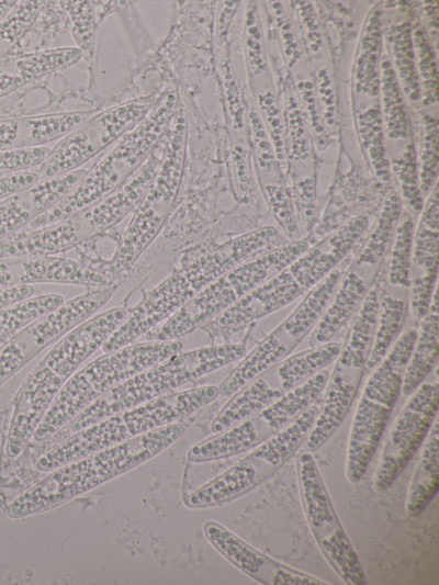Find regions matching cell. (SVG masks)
<instances>
[{
	"label": "cell",
	"mask_w": 439,
	"mask_h": 585,
	"mask_svg": "<svg viewBox=\"0 0 439 585\" xmlns=\"http://www.w3.org/2000/svg\"><path fill=\"white\" fill-rule=\"evenodd\" d=\"M130 310L116 306L82 322L55 344L22 385L13 408L7 452L18 455L76 370L123 324Z\"/></svg>",
	"instance_id": "6da1fadb"
},
{
	"label": "cell",
	"mask_w": 439,
	"mask_h": 585,
	"mask_svg": "<svg viewBox=\"0 0 439 585\" xmlns=\"http://www.w3.org/2000/svg\"><path fill=\"white\" fill-rule=\"evenodd\" d=\"M187 428L188 423H173L61 465L15 498L8 515L21 518L42 513L89 492L166 450Z\"/></svg>",
	"instance_id": "7a4b0ae2"
},
{
	"label": "cell",
	"mask_w": 439,
	"mask_h": 585,
	"mask_svg": "<svg viewBox=\"0 0 439 585\" xmlns=\"http://www.w3.org/2000/svg\"><path fill=\"white\" fill-rule=\"evenodd\" d=\"M268 243L267 236L259 233L202 255L176 270L144 294L123 324L101 347L103 352H112L134 344L139 337L166 322L211 282L260 252Z\"/></svg>",
	"instance_id": "3957f363"
},
{
	"label": "cell",
	"mask_w": 439,
	"mask_h": 585,
	"mask_svg": "<svg viewBox=\"0 0 439 585\" xmlns=\"http://www.w3.org/2000/svg\"><path fill=\"white\" fill-rule=\"evenodd\" d=\"M241 344L207 346L177 352L105 392L56 434L59 440L110 416L172 393L183 384L241 360Z\"/></svg>",
	"instance_id": "277c9868"
},
{
	"label": "cell",
	"mask_w": 439,
	"mask_h": 585,
	"mask_svg": "<svg viewBox=\"0 0 439 585\" xmlns=\"http://www.w3.org/2000/svg\"><path fill=\"white\" fill-rule=\"evenodd\" d=\"M219 395L215 385L172 392L95 423L63 440L36 463L50 472L154 429L181 421Z\"/></svg>",
	"instance_id": "5b68a950"
},
{
	"label": "cell",
	"mask_w": 439,
	"mask_h": 585,
	"mask_svg": "<svg viewBox=\"0 0 439 585\" xmlns=\"http://www.w3.org/2000/svg\"><path fill=\"white\" fill-rule=\"evenodd\" d=\"M177 104L173 91L166 93L150 114L87 171L78 187L25 228H38L64 222L97 203L124 181L146 160L161 142Z\"/></svg>",
	"instance_id": "8992f818"
},
{
	"label": "cell",
	"mask_w": 439,
	"mask_h": 585,
	"mask_svg": "<svg viewBox=\"0 0 439 585\" xmlns=\"http://www.w3.org/2000/svg\"><path fill=\"white\" fill-rule=\"evenodd\" d=\"M367 225L357 217L322 244L302 254L281 271L228 307L212 324L221 329L246 325L293 302L313 289L348 255Z\"/></svg>",
	"instance_id": "52a82bcc"
},
{
	"label": "cell",
	"mask_w": 439,
	"mask_h": 585,
	"mask_svg": "<svg viewBox=\"0 0 439 585\" xmlns=\"http://www.w3.org/2000/svg\"><path fill=\"white\" fill-rule=\"evenodd\" d=\"M181 349L178 339L144 341L92 360L61 387L35 429L34 440L43 441L54 436L105 392Z\"/></svg>",
	"instance_id": "ba28073f"
},
{
	"label": "cell",
	"mask_w": 439,
	"mask_h": 585,
	"mask_svg": "<svg viewBox=\"0 0 439 585\" xmlns=\"http://www.w3.org/2000/svg\"><path fill=\"white\" fill-rule=\"evenodd\" d=\"M416 336L415 328L402 331L364 384L347 447L346 477L349 483H359L370 465L401 392Z\"/></svg>",
	"instance_id": "9c48e42d"
},
{
	"label": "cell",
	"mask_w": 439,
	"mask_h": 585,
	"mask_svg": "<svg viewBox=\"0 0 439 585\" xmlns=\"http://www.w3.org/2000/svg\"><path fill=\"white\" fill-rule=\"evenodd\" d=\"M184 160V119L177 115L154 180L135 209L111 260L94 270L117 283L161 230L179 191Z\"/></svg>",
	"instance_id": "30bf717a"
},
{
	"label": "cell",
	"mask_w": 439,
	"mask_h": 585,
	"mask_svg": "<svg viewBox=\"0 0 439 585\" xmlns=\"http://www.w3.org/2000/svg\"><path fill=\"white\" fill-rule=\"evenodd\" d=\"M307 250L306 243L274 249L230 269L144 335L145 341L177 340L214 319Z\"/></svg>",
	"instance_id": "8fae6325"
},
{
	"label": "cell",
	"mask_w": 439,
	"mask_h": 585,
	"mask_svg": "<svg viewBox=\"0 0 439 585\" xmlns=\"http://www.w3.org/2000/svg\"><path fill=\"white\" fill-rule=\"evenodd\" d=\"M318 404L299 415L257 446L254 451L217 477L194 490L184 498L190 508H205L230 502L278 472L306 439L317 417Z\"/></svg>",
	"instance_id": "7c38bea8"
},
{
	"label": "cell",
	"mask_w": 439,
	"mask_h": 585,
	"mask_svg": "<svg viewBox=\"0 0 439 585\" xmlns=\"http://www.w3.org/2000/svg\"><path fill=\"white\" fill-rule=\"evenodd\" d=\"M151 98L134 99L103 110L58 140L36 170L47 179L80 169L111 144L140 124L154 110Z\"/></svg>",
	"instance_id": "4fadbf2b"
},
{
	"label": "cell",
	"mask_w": 439,
	"mask_h": 585,
	"mask_svg": "<svg viewBox=\"0 0 439 585\" xmlns=\"http://www.w3.org/2000/svg\"><path fill=\"white\" fill-rule=\"evenodd\" d=\"M296 472L304 514L323 555L346 584H367L359 556L335 511L309 451L300 454Z\"/></svg>",
	"instance_id": "5bb4252c"
},
{
	"label": "cell",
	"mask_w": 439,
	"mask_h": 585,
	"mask_svg": "<svg viewBox=\"0 0 439 585\" xmlns=\"http://www.w3.org/2000/svg\"><path fill=\"white\" fill-rule=\"evenodd\" d=\"M117 288L119 283L101 286L65 301L4 340L0 346V386L45 348L92 317Z\"/></svg>",
	"instance_id": "9a60e30c"
},
{
	"label": "cell",
	"mask_w": 439,
	"mask_h": 585,
	"mask_svg": "<svg viewBox=\"0 0 439 585\" xmlns=\"http://www.w3.org/2000/svg\"><path fill=\"white\" fill-rule=\"evenodd\" d=\"M438 381L423 382L412 394L389 430L373 486L389 490L426 439L438 412Z\"/></svg>",
	"instance_id": "2e32d148"
},
{
	"label": "cell",
	"mask_w": 439,
	"mask_h": 585,
	"mask_svg": "<svg viewBox=\"0 0 439 585\" xmlns=\"http://www.w3.org/2000/svg\"><path fill=\"white\" fill-rule=\"evenodd\" d=\"M162 151L164 144L159 143L140 167L119 188L70 217L76 223L82 241L110 229L137 207L156 176Z\"/></svg>",
	"instance_id": "e0dca14e"
},
{
	"label": "cell",
	"mask_w": 439,
	"mask_h": 585,
	"mask_svg": "<svg viewBox=\"0 0 439 585\" xmlns=\"http://www.w3.org/2000/svg\"><path fill=\"white\" fill-rule=\"evenodd\" d=\"M203 532L207 541L233 565L252 580L267 585H324L312 576L261 553L215 521H206Z\"/></svg>",
	"instance_id": "ac0fdd59"
},
{
	"label": "cell",
	"mask_w": 439,
	"mask_h": 585,
	"mask_svg": "<svg viewBox=\"0 0 439 585\" xmlns=\"http://www.w3.org/2000/svg\"><path fill=\"white\" fill-rule=\"evenodd\" d=\"M77 169L42 179L34 185L0 201V241L49 211L71 193L87 175Z\"/></svg>",
	"instance_id": "d6986e66"
},
{
	"label": "cell",
	"mask_w": 439,
	"mask_h": 585,
	"mask_svg": "<svg viewBox=\"0 0 439 585\" xmlns=\"http://www.w3.org/2000/svg\"><path fill=\"white\" fill-rule=\"evenodd\" d=\"M333 374L325 389L324 401L309 430L305 447L315 451L322 447L345 419L356 397L364 364L337 357Z\"/></svg>",
	"instance_id": "ffe728a7"
},
{
	"label": "cell",
	"mask_w": 439,
	"mask_h": 585,
	"mask_svg": "<svg viewBox=\"0 0 439 585\" xmlns=\"http://www.w3.org/2000/svg\"><path fill=\"white\" fill-rule=\"evenodd\" d=\"M82 57L83 53L78 47H58L5 56L0 60V100L37 79L77 64Z\"/></svg>",
	"instance_id": "44dd1931"
},
{
	"label": "cell",
	"mask_w": 439,
	"mask_h": 585,
	"mask_svg": "<svg viewBox=\"0 0 439 585\" xmlns=\"http://www.w3.org/2000/svg\"><path fill=\"white\" fill-rule=\"evenodd\" d=\"M82 243L72 218L38 228H21L0 241V259L55 256Z\"/></svg>",
	"instance_id": "7402d4cb"
},
{
	"label": "cell",
	"mask_w": 439,
	"mask_h": 585,
	"mask_svg": "<svg viewBox=\"0 0 439 585\" xmlns=\"http://www.w3.org/2000/svg\"><path fill=\"white\" fill-rule=\"evenodd\" d=\"M300 342L280 325L246 355L218 387L221 396L229 397L285 359Z\"/></svg>",
	"instance_id": "603a6c76"
},
{
	"label": "cell",
	"mask_w": 439,
	"mask_h": 585,
	"mask_svg": "<svg viewBox=\"0 0 439 585\" xmlns=\"http://www.w3.org/2000/svg\"><path fill=\"white\" fill-rule=\"evenodd\" d=\"M368 290V284L357 272L350 271L341 278L324 314L313 328L309 347L330 341L359 308Z\"/></svg>",
	"instance_id": "cb8c5ba5"
},
{
	"label": "cell",
	"mask_w": 439,
	"mask_h": 585,
	"mask_svg": "<svg viewBox=\"0 0 439 585\" xmlns=\"http://www.w3.org/2000/svg\"><path fill=\"white\" fill-rule=\"evenodd\" d=\"M21 283H64L99 288L115 284L90 267L56 256L22 259Z\"/></svg>",
	"instance_id": "d4e9b609"
},
{
	"label": "cell",
	"mask_w": 439,
	"mask_h": 585,
	"mask_svg": "<svg viewBox=\"0 0 439 585\" xmlns=\"http://www.w3.org/2000/svg\"><path fill=\"white\" fill-rule=\"evenodd\" d=\"M439 355V314L437 289L434 292L428 313L420 320L416 340L404 370L402 389L404 395L412 394L436 367Z\"/></svg>",
	"instance_id": "484cf974"
},
{
	"label": "cell",
	"mask_w": 439,
	"mask_h": 585,
	"mask_svg": "<svg viewBox=\"0 0 439 585\" xmlns=\"http://www.w3.org/2000/svg\"><path fill=\"white\" fill-rule=\"evenodd\" d=\"M408 487L405 511L416 517L434 499L439 487V430L434 420Z\"/></svg>",
	"instance_id": "4316f807"
},
{
	"label": "cell",
	"mask_w": 439,
	"mask_h": 585,
	"mask_svg": "<svg viewBox=\"0 0 439 585\" xmlns=\"http://www.w3.org/2000/svg\"><path fill=\"white\" fill-rule=\"evenodd\" d=\"M330 373L324 369L296 386L284 391L280 397L263 408L260 418L271 428L281 429L309 407L319 403Z\"/></svg>",
	"instance_id": "83f0119b"
},
{
	"label": "cell",
	"mask_w": 439,
	"mask_h": 585,
	"mask_svg": "<svg viewBox=\"0 0 439 585\" xmlns=\"http://www.w3.org/2000/svg\"><path fill=\"white\" fill-rule=\"evenodd\" d=\"M284 391L272 387L262 378H257L236 392L211 424L213 435L225 431L261 412L274 402Z\"/></svg>",
	"instance_id": "f1b7e54d"
},
{
	"label": "cell",
	"mask_w": 439,
	"mask_h": 585,
	"mask_svg": "<svg viewBox=\"0 0 439 585\" xmlns=\"http://www.w3.org/2000/svg\"><path fill=\"white\" fill-rule=\"evenodd\" d=\"M342 278V270L336 267L308 291L304 300L280 324L293 339L301 342L324 314Z\"/></svg>",
	"instance_id": "f546056e"
},
{
	"label": "cell",
	"mask_w": 439,
	"mask_h": 585,
	"mask_svg": "<svg viewBox=\"0 0 439 585\" xmlns=\"http://www.w3.org/2000/svg\"><path fill=\"white\" fill-rule=\"evenodd\" d=\"M257 439L258 432L255 423L246 419L225 431L195 443L189 449L187 457L189 461L198 463L221 460L247 451L256 445Z\"/></svg>",
	"instance_id": "4dcf8cb0"
},
{
	"label": "cell",
	"mask_w": 439,
	"mask_h": 585,
	"mask_svg": "<svg viewBox=\"0 0 439 585\" xmlns=\"http://www.w3.org/2000/svg\"><path fill=\"white\" fill-rule=\"evenodd\" d=\"M341 346L328 341L285 358L278 368L280 387L288 391L322 371L337 359Z\"/></svg>",
	"instance_id": "1f68e13d"
},
{
	"label": "cell",
	"mask_w": 439,
	"mask_h": 585,
	"mask_svg": "<svg viewBox=\"0 0 439 585\" xmlns=\"http://www.w3.org/2000/svg\"><path fill=\"white\" fill-rule=\"evenodd\" d=\"M407 315V303L403 299L386 295L380 300L375 331L365 369L373 370L385 357L402 333Z\"/></svg>",
	"instance_id": "d6a6232c"
},
{
	"label": "cell",
	"mask_w": 439,
	"mask_h": 585,
	"mask_svg": "<svg viewBox=\"0 0 439 585\" xmlns=\"http://www.w3.org/2000/svg\"><path fill=\"white\" fill-rule=\"evenodd\" d=\"M41 1H21L0 22V60L10 55L35 19Z\"/></svg>",
	"instance_id": "836d02e7"
},
{
	"label": "cell",
	"mask_w": 439,
	"mask_h": 585,
	"mask_svg": "<svg viewBox=\"0 0 439 585\" xmlns=\"http://www.w3.org/2000/svg\"><path fill=\"white\" fill-rule=\"evenodd\" d=\"M412 236L413 224L410 221H406L397 227L387 271V280L391 285L408 288L410 284Z\"/></svg>",
	"instance_id": "e575fe53"
},
{
	"label": "cell",
	"mask_w": 439,
	"mask_h": 585,
	"mask_svg": "<svg viewBox=\"0 0 439 585\" xmlns=\"http://www.w3.org/2000/svg\"><path fill=\"white\" fill-rule=\"evenodd\" d=\"M399 212V200L396 195H392L385 202L378 227L372 233L370 241L357 259L358 265L372 266L383 256L392 233L393 223L397 220Z\"/></svg>",
	"instance_id": "d590c367"
},
{
	"label": "cell",
	"mask_w": 439,
	"mask_h": 585,
	"mask_svg": "<svg viewBox=\"0 0 439 585\" xmlns=\"http://www.w3.org/2000/svg\"><path fill=\"white\" fill-rule=\"evenodd\" d=\"M71 20V32L78 48L83 53L92 49L94 43V11L89 1L60 2Z\"/></svg>",
	"instance_id": "8d00e7d4"
},
{
	"label": "cell",
	"mask_w": 439,
	"mask_h": 585,
	"mask_svg": "<svg viewBox=\"0 0 439 585\" xmlns=\"http://www.w3.org/2000/svg\"><path fill=\"white\" fill-rule=\"evenodd\" d=\"M438 229L421 227L417 234L413 252L410 278L423 274H438Z\"/></svg>",
	"instance_id": "74e56055"
},
{
	"label": "cell",
	"mask_w": 439,
	"mask_h": 585,
	"mask_svg": "<svg viewBox=\"0 0 439 585\" xmlns=\"http://www.w3.org/2000/svg\"><path fill=\"white\" fill-rule=\"evenodd\" d=\"M438 274H423L410 278L409 303L415 319L421 320L428 313L431 299L437 289Z\"/></svg>",
	"instance_id": "f35d334b"
},
{
	"label": "cell",
	"mask_w": 439,
	"mask_h": 585,
	"mask_svg": "<svg viewBox=\"0 0 439 585\" xmlns=\"http://www.w3.org/2000/svg\"><path fill=\"white\" fill-rule=\"evenodd\" d=\"M22 259H0V288L22 284Z\"/></svg>",
	"instance_id": "ab89813d"
},
{
	"label": "cell",
	"mask_w": 439,
	"mask_h": 585,
	"mask_svg": "<svg viewBox=\"0 0 439 585\" xmlns=\"http://www.w3.org/2000/svg\"><path fill=\"white\" fill-rule=\"evenodd\" d=\"M18 1H0V22L15 7Z\"/></svg>",
	"instance_id": "60d3db41"
},
{
	"label": "cell",
	"mask_w": 439,
	"mask_h": 585,
	"mask_svg": "<svg viewBox=\"0 0 439 585\" xmlns=\"http://www.w3.org/2000/svg\"><path fill=\"white\" fill-rule=\"evenodd\" d=\"M385 69H390L391 67V64L389 61H383V66H382Z\"/></svg>",
	"instance_id": "b9f144b4"
}]
</instances>
